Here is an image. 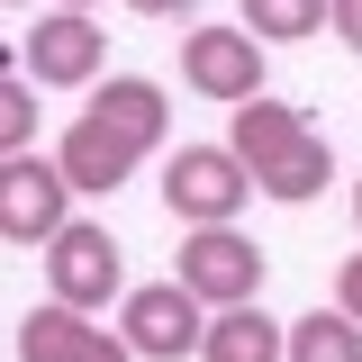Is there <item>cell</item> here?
<instances>
[{
	"label": "cell",
	"mask_w": 362,
	"mask_h": 362,
	"mask_svg": "<svg viewBox=\"0 0 362 362\" xmlns=\"http://www.w3.org/2000/svg\"><path fill=\"white\" fill-rule=\"evenodd\" d=\"M163 127H173V100H163V82H145V73H118L109 90H90V109L64 127V145H54V163L73 173V190H90V199H109L118 181L163 145Z\"/></svg>",
	"instance_id": "1"
},
{
	"label": "cell",
	"mask_w": 362,
	"mask_h": 362,
	"mask_svg": "<svg viewBox=\"0 0 362 362\" xmlns=\"http://www.w3.org/2000/svg\"><path fill=\"white\" fill-rule=\"evenodd\" d=\"M226 145L245 154V173H254V190L263 199H281V209H299V199H317L326 181H335V154H326V136L290 109V100H245L235 109V127H226Z\"/></svg>",
	"instance_id": "2"
},
{
	"label": "cell",
	"mask_w": 362,
	"mask_h": 362,
	"mask_svg": "<svg viewBox=\"0 0 362 362\" xmlns=\"http://www.w3.org/2000/svg\"><path fill=\"white\" fill-rule=\"evenodd\" d=\"M209 299L190 290V281H145V290H127L118 299V335L136 344V362H181L209 344Z\"/></svg>",
	"instance_id": "3"
},
{
	"label": "cell",
	"mask_w": 362,
	"mask_h": 362,
	"mask_svg": "<svg viewBox=\"0 0 362 362\" xmlns=\"http://www.w3.org/2000/svg\"><path fill=\"white\" fill-rule=\"evenodd\" d=\"M254 199V173L235 145H181L163 163V209L181 226H235V209Z\"/></svg>",
	"instance_id": "4"
},
{
	"label": "cell",
	"mask_w": 362,
	"mask_h": 362,
	"mask_svg": "<svg viewBox=\"0 0 362 362\" xmlns=\"http://www.w3.org/2000/svg\"><path fill=\"white\" fill-rule=\"evenodd\" d=\"M73 226V173L54 154H9L0 163V235L9 245H54Z\"/></svg>",
	"instance_id": "5"
},
{
	"label": "cell",
	"mask_w": 362,
	"mask_h": 362,
	"mask_svg": "<svg viewBox=\"0 0 362 362\" xmlns=\"http://www.w3.org/2000/svg\"><path fill=\"white\" fill-rule=\"evenodd\" d=\"M45 290H54L64 308H109V299H127L118 235H109V226H90V218H73L54 245H45Z\"/></svg>",
	"instance_id": "6"
},
{
	"label": "cell",
	"mask_w": 362,
	"mask_h": 362,
	"mask_svg": "<svg viewBox=\"0 0 362 362\" xmlns=\"http://www.w3.org/2000/svg\"><path fill=\"white\" fill-rule=\"evenodd\" d=\"M181 82L218 109H245L263 100V37L254 28H190L181 37Z\"/></svg>",
	"instance_id": "7"
},
{
	"label": "cell",
	"mask_w": 362,
	"mask_h": 362,
	"mask_svg": "<svg viewBox=\"0 0 362 362\" xmlns=\"http://www.w3.org/2000/svg\"><path fill=\"white\" fill-rule=\"evenodd\" d=\"M100 64H109V37L90 28V9H54V18H37L28 45H18V73L37 90H90Z\"/></svg>",
	"instance_id": "8"
},
{
	"label": "cell",
	"mask_w": 362,
	"mask_h": 362,
	"mask_svg": "<svg viewBox=\"0 0 362 362\" xmlns=\"http://www.w3.org/2000/svg\"><path fill=\"white\" fill-rule=\"evenodd\" d=\"M173 281H190L209 308H245V299H263V245L235 235V226H190Z\"/></svg>",
	"instance_id": "9"
},
{
	"label": "cell",
	"mask_w": 362,
	"mask_h": 362,
	"mask_svg": "<svg viewBox=\"0 0 362 362\" xmlns=\"http://www.w3.org/2000/svg\"><path fill=\"white\" fill-rule=\"evenodd\" d=\"M18 362H136V344L118 326H90V308L45 299V308L18 317Z\"/></svg>",
	"instance_id": "10"
},
{
	"label": "cell",
	"mask_w": 362,
	"mask_h": 362,
	"mask_svg": "<svg viewBox=\"0 0 362 362\" xmlns=\"http://www.w3.org/2000/svg\"><path fill=\"white\" fill-rule=\"evenodd\" d=\"M199 362H290V326H281V317H263V299L218 308V317H209Z\"/></svg>",
	"instance_id": "11"
},
{
	"label": "cell",
	"mask_w": 362,
	"mask_h": 362,
	"mask_svg": "<svg viewBox=\"0 0 362 362\" xmlns=\"http://www.w3.org/2000/svg\"><path fill=\"white\" fill-rule=\"evenodd\" d=\"M290 362H362V326H354L344 308L290 317Z\"/></svg>",
	"instance_id": "12"
},
{
	"label": "cell",
	"mask_w": 362,
	"mask_h": 362,
	"mask_svg": "<svg viewBox=\"0 0 362 362\" xmlns=\"http://www.w3.org/2000/svg\"><path fill=\"white\" fill-rule=\"evenodd\" d=\"M245 28H254L263 45L317 37V28H326V0H245Z\"/></svg>",
	"instance_id": "13"
},
{
	"label": "cell",
	"mask_w": 362,
	"mask_h": 362,
	"mask_svg": "<svg viewBox=\"0 0 362 362\" xmlns=\"http://www.w3.org/2000/svg\"><path fill=\"white\" fill-rule=\"evenodd\" d=\"M9 154H37V82L9 64V82H0V163Z\"/></svg>",
	"instance_id": "14"
},
{
	"label": "cell",
	"mask_w": 362,
	"mask_h": 362,
	"mask_svg": "<svg viewBox=\"0 0 362 362\" xmlns=\"http://www.w3.org/2000/svg\"><path fill=\"white\" fill-rule=\"evenodd\" d=\"M326 28H335V45L362 54V0H326Z\"/></svg>",
	"instance_id": "15"
},
{
	"label": "cell",
	"mask_w": 362,
	"mask_h": 362,
	"mask_svg": "<svg viewBox=\"0 0 362 362\" xmlns=\"http://www.w3.org/2000/svg\"><path fill=\"white\" fill-rule=\"evenodd\" d=\"M335 308L362 326V254H344V272H335Z\"/></svg>",
	"instance_id": "16"
},
{
	"label": "cell",
	"mask_w": 362,
	"mask_h": 362,
	"mask_svg": "<svg viewBox=\"0 0 362 362\" xmlns=\"http://www.w3.org/2000/svg\"><path fill=\"white\" fill-rule=\"evenodd\" d=\"M136 18H181V9H199V0H127Z\"/></svg>",
	"instance_id": "17"
},
{
	"label": "cell",
	"mask_w": 362,
	"mask_h": 362,
	"mask_svg": "<svg viewBox=\"0 0 362 362\" xmlns=\"http://www.w3.org/2000/svg\"><path fill=\"white\" fill-rule=\"evenodd\" d=\"M54 9H100V0H54Z\"/></svg>",
	"instance_id": "18"
},
{
	"label": "cell",
	"mask_w": 362,
	"mask_h": 362,
	"mask_svg": "<svg viewBox=\"0 0 362 362\" xmlns=\"http://www.w3.org/2000/svg\"><path fill=\"white\" fill-rule=\"evenodd\" d=\"M354 218H362V181H354Z\"/></svg>",
	"instance_id": "19"
},
{
	"label": "cell",
	"mask_w": 362,
	"mask_h": 362,
	"mask_svg": "<svg viewBox=\"0 0 362 362\" xmlns=\"http://www.w3.org/2000/svg\"><path fill=\"white\" fill-rule=\"evenodd\" d=\"M9 9H18V0H9Z\"/></svg>",
	"instance_id": "20"
}]
</instances>
